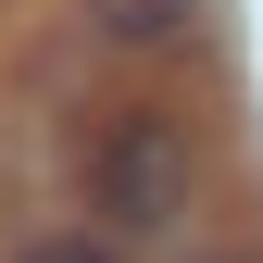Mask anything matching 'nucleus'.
Segmentation results:
<instances>
[{"label": "nucleus", "instance_id": "obj_1", "mask_svg": "<svg viewBox=\"0 0 263 263\" xmlns=\"http://www.w3.org/2000/svg\"><path fill=\"white\" fill-rule=\"evenodd\" d=\"M88 201H101V226H125V238H163V226L188 213V138L163 113H125L101 163H88Z\"/></svg>", "mask_w": 263, "mask_h": 263}, {"label": "nucleus", "instance_id": "obj_2", "mask_svg": "<svg viewBox=\"0 0 263 263\" xmlns=\"http://www.w3.org/2000/svg\"><path fill=\"white\" fill-rule=\"evenodd\" d=\"M188 13H201V0H88V25H101L113 50H151V38H176Z\"/></svg>", "mask_w": 263, "mask_h": 263}, {"label": "nucleus", "instance_id": "obj_3", "mask_svg": "<svg viewBox=\"0 0 263 263\" xmlns=\"http://www.w3.org/2000/svg\"><path fill=\"white\" fill-rule=\"evenodd\" d=\"M25 263H113V251H101V238H38Z\"/></svg>", "mask_w": 263, "mask_h": 263}]
</instances>
